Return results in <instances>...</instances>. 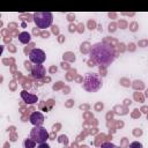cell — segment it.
<instances>
[{
    "label": "cell",
    "mask_w": 148,
    "mask_h": 148,
    "mask_svg": "<svg viewBox=\"0 0 148 148\" xmlns=\"http://www.w3.org/2000/svg\"><path fill=\"white\" fill-rule=\"evenodd\" d=\"M29 120H30V123H31L34 126H42L45 119H44V116H43L42 112L35 111V112H32V113L30 114Z\"/></svg>",
    "instance_id": "8992f818"
},
{
    "label": "cell",
    "mask_w": 148,
    "mask_h": 148,
    "mask_svg": "<svg viewBox=\"0 0 148 148\" xmlns=\"http://www.w3.org/2000/svg\"><path fill=\"white\" fill-rule=\"evenodd\" d=\"M37 148H50V146L46 143V142H44V143H40V145H38V147Z\"/></svg>",
    "instance_id": "4fadbf2b"
},
{
    "label": "cell",
    "mask_w": 148,
    "mask_h": 148,
    "mask_svg": "<svg viewBox=\"0 0 148 148\" xmlns=\"http://www.w3.org/2000/svg\"><path fill=\"white\" fill-rule=\"evenodd\" d=\"M90 58L92 59V64L96 65H104L108 66L113 62L117 54L114 49L111 45H108L105 43H96L91 46Z\"/></svg>",
    "instance_id": "6da1fadb"
},
{
    "label": "cell",
    "mask_w": 148,
    "mask_h": 148,
    "mask_svg": "<svg viewBox=\"0 0 148 148\" xmlns=\"http://www.w3.org/2000/svg\"><path fill=\"white\" fill-rule=\"evenodd\" d=\"M101 148H118V147L112 142H104V143H102Z\"/></svg>",
    "instance_id": "7c38bea8"
},
{
    "label": "cell",
    "mask_w": 148,
    "mask_h": 148,
    "mask_svg": "<svg viewBox=\"0 0 148 148\" xmlns=\"http://www.w3.org/2000/svg\"><path fill=\"white\" fill-rule=\"evenodd\" d=\"M31 40V36L28 31H22L18 34V42L22 44H28Z\"/></svg>",
    "instance_id": "9c48e42d"
},
{
    "label": "cell",
    "mask_w": 148,
    "mask_h": 148,
    "mask_svg": "<svg viewBox=\"0 0 148 148\" xmlns=\"http://www.w3.org/2000/svg\"><path fill=\"white\" fill-rule=\"evenodd\" d=\"M32 20L37 28L46 29L53 22V14L51 12H35L32 14Z\"/></svg>",
    "instance_id": "3957f363"
},
{
    "label": "cell",
    "mask_w": 148,
    "mask_h": 148,
    "mask_svg": "<svg viewBox=\"0 0 148 148\" xmlns=\"http://www.w3.org/2000/svg\"><path fill=\"white\" fill-rule=\"evenodd\" d=\"M46 59V56H45V52L40 49H32L30 52H29V60L35 64V65H42Z\"/></svg>",
    "instance_id": "5b68a950"
},
{
    "label": "cell",
    "mask_w": 148,
    "mask_h": 148,
    "mask_svg": "<svg viewBox=\"0 0 148 148\" xmlns=\"http://www.w3.org/2000/svg\"><path fill=\"white\" fill-rule=\"evenodd\" d=\"M128 148H143V146H142V143L139 142V141H133V142L130 143Z\"/></svg>",
    "instance_id": "8fae6325"
},
{
    "label": "cell",
    "mask_w": 148,
    "mask_h": 148,
    "mask_svg": "<svg viewBox=\"0 0 148 148\" xmlns=\"http://www.w3.org/2000/svg\"><path fill=\"white\" fill-rule=\"evenodd\" d=\"M23 147H24V148H35V147H36V141L32 140L31 138L25 139V140L23 141Z\"/></svg>",
    "instance_id": "30bf717a"
},
{
    "label": "cell",
    "mask_w": 148,
    "mask_h": 148,
    "mask_svg": "<svg viewBox=\"0 0 148 148\" xmlns=\"http://www.w3.org/2000/svg\"><path fill=\"white\" fill-rule=\"evenodd\" d=\"M30 138L35 140L36 143L40 145L46 142V140L49 139V133L43 126H34V128H31L30 131Z\"/></svg>",
    "instance_id": "277c9868"
},
{
    "label": "cell",
    "mask_w": 148,
    "mask_h": 148,
    "mask_svg": "<svg viewBox=\"0 0 148 148\" xmlns=\"http://www.w3.org/2000/svg\"><path fill=\"white\" fill-rule=\"evenodd\" d=\"M31 75L35 79H42L45 75V68L43 65H34L31 68Z\"/></svg>",
    "instance_id": "ba28073f"
},
{
    "label": "cell",
    "mask_w": 148,
    "mask_h": 148,
    "mask_svg": "<svg viewBox=\"0 0 148 148\" xmlns=\"http://www.w3.org/2000/svg\"><path fill=\"white\" fill-rule=\"evenodd\" d=\"M21 98H22L27 104H35V103L38 102L37 95L31 94V92H28V91H25V90H22V91H21Z\"/></svg>",
    "instance_id": "52a82bcc"
},
{
    "label": "cell",
    "mask_w": 148,
    "mask_h": 148,
    "mask_svg": "<svg viewBox=\"0 0 148 148\" xmlns=\"http://www.w3.org/2000/svg\"><path fill=\"white\" fill-rule=\"evenodd\" d=\"M102 87V79L96 73H87L83 79V89L88 92H95Z\"/></svg>",
    "instance_id": "7a4b0ae2"
},
{
    "label": "cell",
    "mask_w": 148,
    "mask_h": 148,
    "mask_svg": "<svg viewBox=\"0 0 148 148\" xmlns=\"http://www.w3.org/2000/svg\"><path fill=\"white\" fill-rule=\"evenodd\" d=\"M145 44H148V42L145 40V42H141V43H140V45H145Z\"/></svg>",
    "instance_id": "5bb4252c"
}]
</instances>
